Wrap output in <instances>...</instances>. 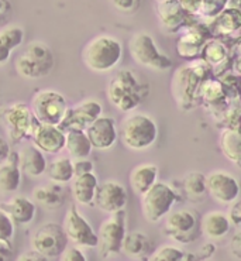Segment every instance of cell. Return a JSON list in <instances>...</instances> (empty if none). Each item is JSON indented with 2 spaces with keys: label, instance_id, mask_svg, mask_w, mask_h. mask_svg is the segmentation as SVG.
Wrapping results in <instances>:
<instances>
[{
  "label": "cell",
  "instance_id": "6da1fadb",
  "mask_svg": "<svg viewBox=\"0 0 241 261\" xmlns=\"http://www.w3.org/2000/svg\"><path fill=\"white\" fill-rule=\"evenodd\" d=\"M215 76L213 69L200 58L179 67L171 79V92L182 110H192L199 105L198 92L205 79Z\"/></svg>",
  "mask_w": 241,
  "mask_h": 261
},
{
  "label": "cell",
  "instance_id": "7a4b0ae2",
  "mask_svg": "<svg viewBox=\"0 0 241 261\" xmlns=\"http://www.w3.org/2000/svg\"><path fill=\"white\" fill-rule=\"evenodd\" d=\"M123 57L121 43L113 36L102 34L92 38L82 49L85 65L96 73L113 71Z\"/></svg>",
  "mask_w": 241,
  "mask_h": 261
},
{
  "label": "cell",
  "instance_id": "3957f363",
  "mask_svg": "<svg viewBox=\"0 0 241 261\" xmlns=\"http://www.w3.org/2000/svg\"><path fill=\"white\" fill-rule=\"evenodd\" d=\"M143 84L130 69H121L109 81L108 97L110 103L123 113H131L147 96Z\"/></svg>",
  "mask_w": 241,
  "mask_h": 261
},
{
  "label": "cell",
  "instance_id": "277c9868",
  "mask_svg": "<svg viewBox=\"0 0 241 261\" xmlns=\"http://www.w3.org/2000/svg\"><path fill=\"white\" fill-rule=\"evenodd\" d=\"M158 127L154 119L144 113H131L121 122L120 139L131 151H145L157 141Z\"/></svg>",
  "mask_w": 241,
  "mask_h": 261
},
{
  "label": "cell",
  "instance_id": "5b68a950",
  "mask_svg": "<svg viewBox=\"0 0 241 261\" xmlns=\"http://www.w3.org/2000/svg\"><path fill=\"white\" fill-rule=\"evenodd\" d=\"M54 64V54L47 44L31 41L16 58L14 68L21 78L41 79L51 73Z\"/></svg>",
  "mask_w": 241,
  "mask_h": 261
},
{
  "label": "cell",
  "instance_id": "8992f818",
  "mask_svg": "<svg viewBox=\"0 0 241 261\" xmlns=\"http://www.w3.org/2000/svg\"><path fill=\"white\" fill-rule=\"evenodd\" d=\"M0 122L5 126L9 139L13 143H21L27 139H31L34 128L38 124L30 106L25 103L6 105L0 108Z\"/></svg>",
  "mask_w": 241,
  "mask_h": 261
},
{
  "label": "cell",
  "instance_id": "52a82bcc",
  "mask_svg": "<svg viewBox=\"0 0 241 261\" xmlns=\"http://www.w3.org/2000/svg\"><path fill=\"white\" fill-rule=\"evenodd\" d=\"M128 51L139 65L154 71H167L172 67V60L158 48L154 37L147 31L136 33L128 41Z\"/></svg>",
  "mask_w": 241,
  "mask_h": 261
},
{
  "label": "cell",
  "instance_id": "ba28073f",
  "mask_svg": "<svg viewBox=\"0 0 241 261\" xmlns=\"http://www.w3.org/2000/svg\"><path fill=\"white\" fill-rule=\"evenodd\" d=\"M178 200V194L169 184L155 182L141 195V211L147 222L157 223L165 218Z\"/></svg>",
  "mask_w": 241,
  "mask_h": 261
},
{
  "label": "cell",
  "instance_id": "9c48e42d",
  "mask_svg": "<svg viewBox=\"0 0 241 261\" xmlns=\"http://www.w3.org/2000/svg\"><path fill=\"white\" fill-rule=\"evenodd\" d=\"M30 109L40 123L58 126L67 112L68 102L60 92L44 89L34 95Z\"/></svg>",
  "mask_w": 241,
  "mask_h": 261
},
{
  "label": "cell",
  "instance_id": "30bf717a",
  "mask_svg": "<svg viewBox=\"0 0 241 261\" xmlns=\"http://www.w3.org/2000/svg\"><path fill=\"white\" fill-rule=\"evenodd\" d=\"M199 215L191 209H179L169 212L165 219V233L172 240L182 244L195 242L200 234Z\"/></svg>",
  "mask_w": 241,
  "mask_h": 261
},
{
  "label": "cell",
  "instance_id": "8fae6325",
  "mask_svg": "<svg viewBox=\"0 0 241 261\" xmlns=\"http://www.w3.org/2000/svg\"><path fill=\"white\" fill-rule=\"evenodd\" d=\"M126 212L124 209L110 213V218L103 222L97 231V249L102 257L120 253L121 242L126 234Z\"/></svg>",
  "mask_w": 241,
  "mask_h": 261
},
{
  "label": "cell",
  "instance_id": "7c38bea8",
  "mask_svg": "<svg viewBox=\"0 0 241 261\" xmlns=\"http://www.w3.org/2000/svg\"><path fill=\"white\" fill-rule=\"evenodd\" d=\"M68 237L64 227L58 223H44L31 237V247L41 253L47 260L58 258L68 246Z\"/></svg>",
  "mask_w": 241,
  "mask_h": 261
},
{
  "label": "cell",
  "instance_id": "4fadbf2b",
  "mask_svg": "<svg viewBox=\"0 0 241 261\" xmlns=\"http://www.w3.org/2000/svg\"><path fill=\"white\" fill-rule=\"evenodd\" d=\"M179 33L181 36L176 41V53L188 61L199 58L203 44L211 37L206 23L202 21H189Z\"/></svg>",
  "mask_w": 241,
  "mask_h": 261
},
{
  "label": "cell",
  "instance_id": "5bb4252c",
  "mask_svg": "<svg viewBox=\"0 0 241 261\" xmlns=\"http://www.w3.org/2000/svg\"><path fill=\"white\" fill-rule=\"evenodd\" d=\"M62 227H64L68 240L79 247L95 249L97 246L96 231L93 230L91 223L81 215L78 207L75 205L68 209Z\"/></svg>",
  "mask_w": 241,
  "mask_h": 261
},
{
  "label": "cell",
  "instance_id": "9a60e30c",
  "mask_svg": "<svg viewBox=\"0 0 241 261\" xmlns=\"http://www.w3.org/2000/svg\"><path fill=\"white\" fill-rule=\"evenodd\" d=\"M102 103L95 99H85L81 103L75 105L73 108L68 106L65 115L58 124L62 132H67L71 128L85 130L92 122H95L99 116L102 115Z\"/></svg>",
  "mask_w": 241,
  "mask_h": 261
},
{
  "label": "cell",
  "instance_id": "2e32d148",
  "mask_svg": "<svg viewBox=\"0 0 241 261\" xmlns=\"http://www.w3.org/2000/svg\"><path fill=\"white\" fill-rule=\"evenodd\" d=\"M207 195L219 203L229 205L240 195V184L226 171H213L206 175Z\"/></svg>",
  "mask_w": 241,
  "mask_h": 261
},
{
  "label": "cell",
  "instance_id": "e0dca14e",
  "mask_svg": "<svg viewBox=\"0 0 241 261\" xmlns=\"http://www.w3.org/2000/svg\"><path fill=\"white\" fill-rule=\"evenodd\" d=\"M93 205L104 213H115L124 209L127 205V191L120 182L104 181L97 184L93 198Z\"/></svg>",
  "mask_w": 241,
  "mask_h": 261
},
{
  "label": "cell",
  "instance_id": "ac0fdd59",
  "mask_svg": "<svg viewBox=\"0 0 241 261\" xmlns=\"http://www.w3.org/2000/svg\"><path fill=\"white\" fill-rule=\"evenodd\" d=\"M198 100L207 108L209 113L215 119H219L226 108L233 102L227 97L222 82L216 76H210L202 82L198 92Z\"/></svg>",
  "mask_w": 241,
  "mask_h": 261
},
{
  "label": "cell",
  "instance_id": "d6986e66",
  "mask_svg": "<svg viewBox=\"0 0 241 261\" xmlns=\"http://www.w3.org/2000/svg\"><path fill=\"white\" fill-rule=\"evenodd\" d=\"M85 133L88 136L92 148L97 150V151L110 150L115 146L117 137H119L115 120L112 117L102 115L85 128Z\"/></svg>",
  "mask_w": 241,
  "mask_h": 261
},
{
  "label": "cell",
  "instance_id": "ffe728a7",
  "mask_svg": "<svg viewBox=\"0 0 241 261\" xmlns=\"http://www.w3.org/2000/svg\"><path fill=\"white\" fill-rule=\"evenodd\" d=\"M158 21L161 25V30L168 34H176L191 21V18L195 16H189L178 0H163L158 2L157 7Z\"/></svg>",
  "mask_w": 241,
  "mask_h": 261
},
{
  "label": "cell",
  "instance_id": "44dd1931",
  "mask_svg": "<svg viewBox=\"0 0 241 261\" xmlns=\"http://www.w3.org/2000/svg\"><path fill=\"white\" fill-rule=\"evenodd\" d=\"M211 37L227 40L238 38L241 30V12L238 7L227 6L217 14L216 17L205 21Z\"/></svg>",
  "mask_w": 241,
  "mask_h": 261
},
{
  "label": "cell",
  "instance_id": "7402d4cb",
  "mask_svg": "<svg viewBox=\"0 0 241 261\" xmlns=\"http://www.w3.org/2000/svg\"><path fill=\"white\" fill-rule=\"evenodd\" d=\"M33 144L47 154H58L64 150L65 144V133L55 124H47V123H40L36 126L33 136Z\"/></svg>",
  "mask_w": 241,
  "mask_h": 261
},
{
  "label": "cell",
  "instance_id": "603a6c76",
  "mask_svg": "<svg viewBox=\"0 0 241 261\" xmlns=\"http://www.w3.org/2000/svg\"><path fill=\"white\" fill-rule=\"evenodd\" d=\"M199 58L202 61H205L209 67H211L213 75L216 76L219 71H222L220 73L226 72V65L230 64V45L226 44V41L222 38L210 37L206 40V43L200 49ZM230 68H231V64H230Z\"/></svg>",
  "mask_w": 241,
  "mask_h": 261
},
{
  "label": "cell",
  "instance_id": "cb8c5ba5",
  "mask_svg": "<svg viewBox=\"0 0 241 261\" xmlns=\"http://www.w3.org/2000/svg\"><path fill=\"white\" fill-rule=\"evenodd\" d=\"M0 209L9 215L14 225H29L34 220L37 213L36 202L23 195H16L9 200L0 202Z\"/></svg>",
  "mask_w": 241,
  "mask_h": 261
},
{
  "label": "cell",
  "instance_id": "d4e9b609",
  "mask_svg": "<svg viewBox=\"0 0 241 261\" xmlns=\"http://www.w3.org/2000/svg\"><path fill=\"white\" fill-rule=\"evenodd\" d=\"M18 168L21 174H25L31 178H38L45 172L47 158L41 150H38L34 144H27L17 152Z\"/></svg>",
  "mask_w": 241,
  "mask_h": 261
},
{
  "label": "cell",
  "instance_id": "484cf974",
  "mask_svg": "<svg viewBox=\"0 0 241 261\" xmlns=\"http://www.w3.org/2000/svg\"><path fill=\"white\" fill-rule=\"evenodd\" d=\"M21 184V171L18 168L17 152H9L7 158L0 163V194H14Z\"/></svg>",
  "mask_w": 241,
  "mask_h": 261
},
{
  "label": "cell",
  "instance_id": "4316f807",
  "mask_svg": "<svg viewBox=\"0 0 241 261\" xmlns=\"http://www.w3.org/2000/svg\"><path fill=\"white\" fill-rule=\"evenodd\" d=\"M200 233L209 240H219L227 236L231 229L227 215L220 211H211L205 213L199 220Z\"/></svg>",
  "mask_w": 241,
  "mask_h": 261
},
{
  "label": "cell",
  "instance_id": "83f0119b",
  "mask_svg": "<svg viewBox=\"0 0 241 261\" xmlns=\"http://www.w3.org/2000/svg\"><path fill=\"white\" fill-rule=\"evenodd\" d=\"M33 200L47 211H55L65 202V189L61 184H42L33 189Z\"/></svg>",
  "mask_w": 241,
  "mask_h": 261
},
{
  "label": "cell",
  "instance_id": "f1b7e54d",
  "mask_svg": "<svg viewBox=\"0 0 241 261\" xmlns=\"http://www.w3.org/2000/svg\"><path fill=\"white\" fill-rule=\"evenodd\" d=\"M71 182H72L71 188H72V195L75 200L81 205H86V206L93 205L95 191L99 184L96 175L93 172L82 174V175L73 176Z\"/></svg>",
  "mask_w": 241,
  "mask_h": 261
},
{
  "label": "cell",
  "instance_id": "f546056e",
  "mask_svg": "<svg viewBox=\"0 0 241 261\" xmlns=\"http://www.w3.org/2000/svg\"><path fill=\"white\" fill-rule=\"evenodd\" d=\"M24 41V30L20 25H5L0 30V65H5L12 57L13 49Z\"/></svg>",
  "mask_w": 241,
  "mask_h": 261
},
{
  "label": "cell",
  "instance_id": "4dcf8cb0",
  "mask_svg": "<svg viewBox=\"0 0 241 261\" xmlns=\"http://www.w3.org/2000/svg\"><path fill=\"white\" fill-rule=\"evenodd\" d=\"M120 251L130 258H143L151 251L150 237L139 230L126 231Z\"/></svg>",
  "mask_w": 241,
  "mask_h": 261
},
{
  "label": "cell",
  "instance_id": "1f68e13d",
  "mask_svg": "<svg viewBox=\"0 0 241 261\" xmlns=\"http://www.w3.org/2000/svg\"><path fill=\"white\" fill-rule=\"evenodd\" d=\"M158 174H159V171L155 164L147 163V164L137 165L130 174V185L134 192L141 196L145 191H148L154 184L157 182Z\"/></svg>",
  "mask_w": 241,
  "mask_h": 261
},
{
  "label": "cell",
  "instance_id": "d6a6232c",
  "mask_svg": "<svg viewBox=\"0 0 241 261\" xmlns=\"http://www.w3.org/2000/svg\"><path fill=\"white\" fill-rule=\"evenodd\" d=\"M240 143L241 136L238 128L223 127L219 136V147L223 152V155L230 163L234 165H240Z\"/></svg>",
  "mask_w": 241,
  "mask_h": 261
},
{
  "label": "cell",
  "instance_id": "836d02e7",
  "mask_svg": "<svg viewBox=\"0 0 241 261\" xmlns=\"http://www.w3.org/2000/svg\"><path fill=\"white\" fill-rule=\"evenodd\" d=\"M65 133V144L64 148L67 150L71 158H85L89 157L92 152V146L88 140V136L85 133V130H76L71 128L64 132Z\"/></svg>",
  "mask_w": 241,
  "mask_h": 261
},
{
  "label": "cell",
  "instance_id": "e575fe53",
  "mask_svg": "<svg viewBox=\"0 0 241 261\" xmlns=\"http://www.w3.org/2000/svg\"><path fill=\"white\" fill-rule=\"evenodd\" d=\"M51 182L61 184L65 185L72 181L73 178V168H72V158L71 157H60L55 158L54 161H51L47 164L45 172Z\"/></svg>",
  "mask_w": 241,
  "mask_h": 261
},
{
  "label": "cell",
  "instance_id": "d590c367",
  "mask_svg": "<svg viewBox=\"0 0 241 261\" xmlns=\"http://www.w3.org/2000/svg\"><path fill=\"white\" fill-rule=\"evenodd\" d=\"M182 188H183V192H185L189 200H192V202L203 200L206 198V195H207L206 175L200 171L189 172L182 181Z\"/></svg>",
  "mask_w": 241,
  "mask_h": 261
},
{
  "label": "cell",
  "instance_id": "8d00e7d4",
  "mask_svg": "<svg viewBox=\"0 0 241 261\" xmlns=\"http://www.w3.org/2000/svg\"><path fill=\"white\" fill-rule=\"evenodd\" d=\"M223 127L240 128V105L238 100H233L219 117Z\"/></svg>",
  "mask_w": 241,
  "mask_h": 261
},
{
  "label": "cell",
  "instance_id": "74e56055",
  "mask_svg": "<svg viewBox=\"0 0 241 261\" xmlns=\"http://www.w3.org/2000/svg\"><path fill=\"white\" fill-rule=\"evenodd\" d=\"M185 251L174 246H161L148 257L152 261H183Z\"/></svg>",
  "mask_w": 241,
  "mask_h": 261
},
{
  "label": "cell",
  "instance_id": "f35d334b",
  "mask_svg": "<svg viewBox=\"0 0 241 261\" xmlns=\"http://www.w3.org/2000/svg\"><path fill=\"white\" fill-rule=\"evenodd\" d=\"M229 2L230 0H202V6H200L198 16L207 21L210 18L216 17L219 13L229 6Z\"/></svg>",
  "mask_w": 241,
  "mask_h": 261
},
{
  "label": "cell",
  "instance_id": "ab89813d",
  "mask_svg": "<svg viewBox=\"0 0 241 261\" xmlns=\"http://www.w3.org/2000/svg\"><path fill=\"white\" fill-rule=\"evenodd\" d=\"M14 233H16L14 222L9 218V215L3 209H0V242L12 243Z\"/></svg>",
  "mask_w": 241,
  "mask_h": 261
},
{
  "label": "cell",
  "instance_id": "60d3db41",
  "mask_svg": "<svg viewBox=\"0 0 241 261\" xmlns=\"http://www.w3.org/2000/svg\"><path fill=\"white\" fill-rule=\"evenodd\" d=\"M58 258L62 261H86L84 251L79 249V246H76V244L71 246V247L67 246Z\"/></svg>",
  "mask_w": 241,
  "mask_h": 261
},
{
  "label": "cell",
  "instance_id": "b9f144b4",
  "mask_svg": "<svg viewBox=\"0 0 241 261\" xmlns=\"http://www.w3.org/2000/svg\"><path fill=\"white\" fill-rule=\"evenodd\" d=\"M72 168L73 176L88 174V172H93V164H92L91 160H88V157L72 158Z\"/></svg>",
  "mask_w": 241,
  "mask_h": 261
},
{
  "label": "cell",
  "instance_id": "7bdbcfd3",
  "mask_svg": "<svg viewBox=\"0 0 241 261\" xmlns=\"http://www.w3.org/2000/svg\"><path fill=\"white\" fill-rule=\"evenodd\" d=\"M229 212H227V218H229L231 226H234L235 229H240L241 226V202L238 198L229 203Z\"/></svg>",
  "mask_w": 241,
  "mask_h": 261
},
{
  "label": "cell",
  "instance_id": "ee69618b",
  "mask_svg": "<svg viewBox=\"0 0 241 261\" xmlns=\"http://www.w3.org/2000/svg\"><path fill=\"white\" fill-rule=\"evenodd\" d=\"M178 2L189 16H198L199 14L202 0H178Z\"/></svg>",
  "mask_w": 241,
  "mask_h": 261
},
{
  "label": "cell",
  "instance_id": "f6af8a7d",
  "mask_svg": "<svg viewBox=\"0 0 241 261\" xmlns=\"http://www.w3.org/2000/svg\"><path fill=\"white\" fill-rule=\"evenodd\" d=\"M13 6L10 0H0V27L6 25L9 18L12 16Z\"/></svg>",
  "mask_w": 241,
  "mask_h": 261
},
{
  "label": "cell",
  "instance_id": "bcb514c9",
  "mask_svg": "<svg viewBox=\"0 0 241 261\" xmlns=\"http://www.w3.org/2000/svg\"><path fill=\"white\" fill-rule=\"evenodd\" d=\"M230 253L235 260H241V233L240 229H237L235 234L230 242Z\"/></svg>",
  "mask_w": 241,
  "mask_h": 261
},
{
  "label": "cell",
  "instance_id": "7dc6e473",
  "mask_svg": "<svg viewBox=\"0 0 241 261\" xmlns=\"http://www.w3.org/2000/svg\"><path fill=\"white\" fill-rule=\"evenodd\" d=\"M18 261H47V258L41 254V253H38L37 250H30V251H25L23 254L20 255L17 258Z\"/></svg>",
  "mask_w": 241,
  "mask_h": 261
},
{
  "label": "cell",
  "instance_id": "c3c4849f",
  "mask_svg": "<svg viewBox=\"0 0 241 261\" xmlns=\"http://www.w3.org/2000/svg\"><path fill=\"white\" fill-rule=\"evenodd\" d=\"M12 243L0 242V261L9 260L12 257Z\"/></svg>",
  "mask_w": 241,
  "mask_h": 261
},
{
  "label": "cell",
  "instance_id": "681fc988",
  "mask_svg": "<svg viewBox=\"0 0 241 261\" xmlns=\"http://www.w3.org/2000/svg\"><path fill=\"white\" fill-rule=\"evenodd\" d=\"M9 152H10V146H9L7 140L0 136V163H3L6 160Z\"/></svg>",
  "mask_w": 241,
  "mask_h": 261
},
{
  "label": "cell",
  "instance_id": "f907efd6",
  "mask_svg": "<svg viewBox=\"0 0 241 261\" xmlns=\"http://www.w3.org/2000/svg\"><path fill=\"white\" fill-rule=\"evenodd\" d=\"M113 5L117 9L127 12V10H130L136 5V0H113Z\"/></svg>",
  "mask_w": 241,
  "mask_h": 261
},
{
  "label": "cell",
  "instance_id": "816d5d0a",
  "mask_svg": "<svg viewBox=\"0 0 241 261\" xmlns=\"http://www.w3.org/2000/svg\"><path fill=\"white\" fill-rule=\"evenodd\" d=\"M158 2H163V0H158Z\"/></svg>",
  "mask_w": 241,
  "mask_h": 261
}]
</instances>
